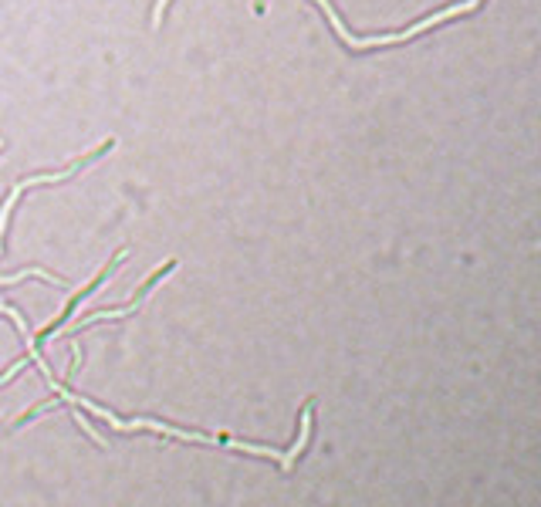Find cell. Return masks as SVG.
Wrapping results in <instances>:
<instances>
[{
    "label": "cell",
    "mask_w": 541,
    "mask_h": 507,
    "mask_svg": "<svg viewBox=\"0 0 541 507\" xmlns=\"http://www.w3.org/2000/svg\"><path fill=\"white\" fill-rule=\"evenodd\" d=\"M318 7L325 11V17L332 21V27L342 35V41H346L349 47H359V51H366V47H376V45H396V41H410V37H416L420 31H426V27H433V24H440V21H450V17H457V14H471L481 0H463V4H453V7H447V11H440V14H433V17H426V21H420V24H413L410 31H392V35H380V37H352L342 27V21L335 17V11H332V4L328 0H315Z\"/></svg>",
    "instance_id": "1"
}]
</instances>
